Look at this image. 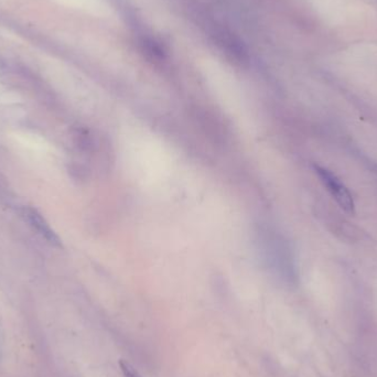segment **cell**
Segmentation results:
<instances>
[{"instance_id": "cell-1", "label": "cell", "mask_w": 377, "mask_h": 377, "mask_svg": "<svg viewBox=\"0 0 377 377\" xmlns=\"http://www.w3.org/2000/svg\"><path fill=\"white\" fill-rule=\"evenodd\" d=\"M316 172L319 176L321 181L323 182L328 192L331 193L332 196L336 198V201L338 203L344 211L348 213L354 212V202L352 196L350 194L348 188L344 186L342 183L338 181L336 176H333L330 171L326 169H323L321 166H316Z\"/></svg>"}, {"instance_id": "cell-2", "label": "cell", "mask_w": 377, "mask_h": 377, "mask_svg": "<svg viewBox=\"0 0 377 377\" xmlns=\"http://www.w3.org/2000/svg\"><path fill=\"white\" fill-rule=\"evenodd\" d=\"M21 215H22V218L26 222H28L42 238H44L46 242H49L51 245L56 247L62 246L58 236L54 233V230L50 228V225L48 224L44 218H42V215L38 212L36 208L28 206L24 208L21 210Z\"/></svg>"}, {"instance_id": "cell-3", "label": "cell", "mask_w": 377, "mask_h": 377, "mask_svg": "<svg viewBox=\"0 0 377 377\" xmlns=\"http://www.w3.org/2000/svg\"><path fill=\"white\" fill-rule=\"evenodd\" d=\"M120 370H122V374L125 377H142L136 370L132 368L130 364L127 363L126 360H122L120 362Z\"/></svg>"}]
</instances>
